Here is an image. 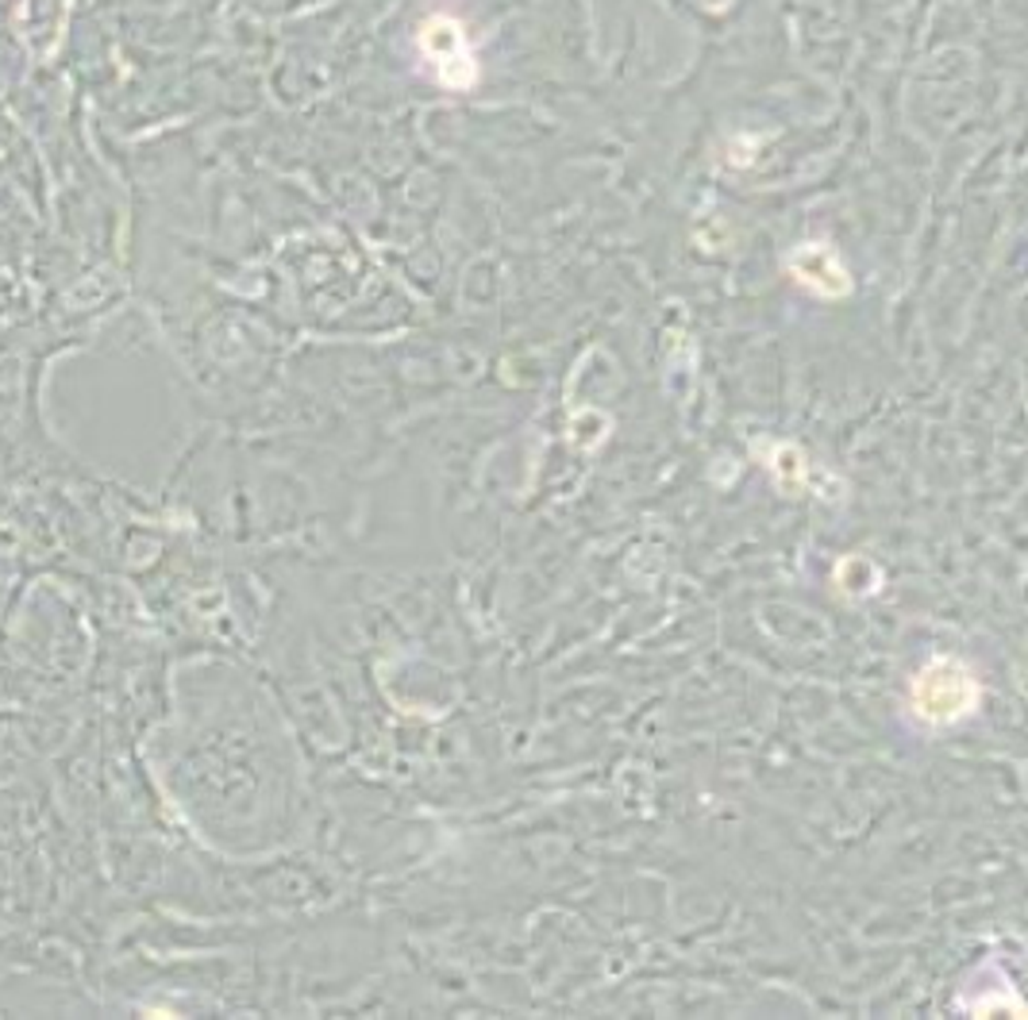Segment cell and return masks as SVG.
Here are the masks:
<instances>
[{
    "instance_id": "cell-1",
    "label": "cell",
    "mask_w": 1028,
    "mask_h": 1020,
    "mask_svg": "<svg viewBox=\"0 0 1028 1020\" xmlns=\"http://www.w3.org/2000/svg\"><path fill=\"white\" fill-rule=\"evenodd\" d=\"M910 701H913L917 721L933 724V728H944V724L967 721V716L979 709L982 690H979V678H974V670L967 667V662L940 655V659L925 662L920 675L913 678Z\"/></svg>"
},
{
    "instance_id": "cell-2",
    "label": "cell",
    "mask_w": 1028,
    "mask_h": 1020,
    "mask_svg": "<svg viewBox=\"0 0 1028 1020\" xmlns=\"http://www.w3.org/2000/svg\"><path fill=\"white\" fill-rule=\"evenodd\" d=\"M420 50L432 63L436 78L440 86L448 89H474L478 86V58L471 50V39H466L463 24L448 12H436V16L425 20L420 27Z\"/></svg>"
},
{
    "instance_id": "cell-3",
    "label": "cell",
    "mask_w": 1028,
    "mask_h": 1020,
    "mask_svg": "<svg viewBox=\"0 0 1028 1020\" xmlns=\"http://www.w3.org/2000/svg\"><path fill=\"white\" fill-rule=\"evenodd\" d=\"M790 274L798 277V285H805L809 293L825 301H840L851 293V277L844 270L840 254L828 243H801L790 254Z\"/></svg>"
}]
</instances>
